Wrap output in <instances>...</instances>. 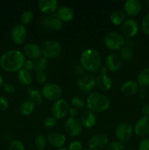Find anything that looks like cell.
Masks as SVG:
<instances>
[{
  "mask_svg": "<svg viewBox=\"0 0 149 150\" xmlns=\"http://www.w3.org/2000/svg\"><path fill=\"white\" fill-rule=\"evenodd\" d=\"M24 55L18 50H9L0 57V66L6 72H18L23 67L25 62Z\"/></svg>",
  "mask_w": 149,
  "mask_h": 150,
  "instance_id": "1",
  "label": "cell"
},
{
  "mask_svg": "<svg viewBox=\"0 0 149 150\" xmlns=\"http://www.w3.org/2000/svg\"><path fill=\"white\" fill-rule=\"evenodd\" d=\"M80 64L84 70L93 73L97 71L102 64V57L96 49L89 48L82 52L80 59Z\"/></svg>",
  "mask_w": 149,
  "mask_h": 150,
  "instance_id": "2",
  "label": "cell"
},
{
  "mask_svg": "<svg viewBox=\"0 0 149 150\" xmlns=\"http://www.w3.org/2000/svg\"><path fill=\"white\" fill-rule=\"evenodd\" d=\"M110 100L107 95L100 92H92L89 94L86 99L88 108L95 112H104L110 107Z\"/></svg>",
  "mask_w": 149,
  "mask_h": 150,
  "instance_id": "3",
  "label": "cell"
},
{
  "mask_svg": "<svg viewBox=\"0 0 149 150\" xmlns=\"http://www.w3.org/2000/svg\"><path fill=\"white\" fill-rule=\"evenodd\" d=\"M42 57L46 59H53L60 55L62 51L61 45L58 41L48 40L45 41L41 45Z\"/></svg>",
  "mask_w": 149,
  "mask_h": 150,
  "instance_id": "4",
  "label": "cell"
},
{
  "mask_svg": "<svg viewBox=\"0 0 149 150\" xmlns=\"http://www.w3.org/2000/svg\"><path fill=\"white\" fill-rule=\"evenodd\" d=\"M41 93L42 97L47 100L56 102L61 99L63 92L61 88L58 84L50 82L44 85L41 90Z\"/></svg>",
  "mask_w": 149,
  "mask_h": 150,
  "instance_id": "5",
  "label": "cell"
},
{
  "mask_svg": "<svg viewBox=\"0 0 149 150\" xmlns=\"http://www.w3.org/2000/svg\"><path fill=\"white\" fill-rule=\"evenodd\" d=\"M124 38L117 32H110L105 35L104 43L107 48L111 51L120 50L124 45Z\"/></svg>",
  "mask_w": 149,
  "mask_h": 150,
  "instance_id": "6",
  "label": "cell"
},
{
  "mask_svg": "<svg viewBox=\"0 0 149 150\" xmlns=\"http://www.w3.org/2000/svg\"><path fill=\"white\" fill-rule=\"evenodd\" d=\"M133 128L127 122H122L117 125L115 130V136L118 142L124 143L131 139L132 136Z\"/></svg>",
  "mask_w": 149,
  "mask_h": 150,
  "instance_id": "7",
  "label": "cell"
},
{
  "mask_svg": "<svg viewBox=\"0 0 149 150\" xmlns=\"http://www.w3.org/2000/svg\"><path fill=\"white\" fill-rule=\"evenodd\" d=\"M69 110L70 107L67 101L61 98L53 104L51 108V114L53 117L57 120H61L69 114Z\"/></svg>",
  "mask_w": 149,
  "mask_h": 150,
  "instance_id": "8",
  "label": "cell"
},
{
  "mask_svg": "<svg viewBox=\"0 0 149 150\" xmlns=\"http://www.w3.org/2000/svg\"><path fill=\"white\" fill-rule=\"evenodd\" d=\"M109 144V138L106 134L96 133L93 135L88 142V146L90 150H102Z\"/></svg>",
  "mask_w": 149,
  "mask_h": 150,
  "instance_id": "9",
  "label": "cell"
},
{
  "mask_svg": "<svg viewBox=\"0 0 149 150\" xmlns=\"http://www.w3.org/2000/svg\"><path fill=\"white\" fill-rule=\"evenodd\" d=\"M121 31L122 33L127 39L134 38L139 31L138 22L133 18H129L125 20V21L121 25Z\"/></svg>",
  "mask_w": 149,
  "mask_h": 150,
  "instance_id": "10",
  "label": "cell"
},
{
  "mask_svg": "<svg viewBox=\"0 0 149 150\" xmlns=\"http://www.w3.org/2000/svg\"><path fill=\"white\" fill-rule=\"evenodd\" d=\"M64 129L69 136L76 137L81 133L82 125L78 119L70 117L64 124Z\"/></svg>",
  "mask_w": 149,
  "mask_h": 150,
  "instance_id": "11",
  "label": "cell"
},
{
  "mask_svg": "<svg viewBox=\"0 0 149 150\" xmlns=\"http://www.w3.org/2000/svg\"><path fill=\"white\" fill-rule=\"evenodd\" d=\"M96 85V79L89 74L84 73L80 76L77 80V86L81 91L85 92H91Z\"/></svg>",
  "mask_w": 149,
  "mask_h": 150,
  "instance_id": "12",
  "label": "cell"
},
{
  "mask_svg": "<svg viewBox=\"0 0 149 150\" xmlns=\"http://www.w3.org/2000/svg\"><path fill=\"white\" fill-rule=\"evenodd\" d=\"M134 132L139 137H145L149 135V117L143 116L139 119L134 124Z\"/></svg>",
  "mask_w": 149,
  "mask_h": 150,
  "instance_id": "13",
  "label": "cell"
},
{
  "mask_svg": "<svg viewBox=\"0 0 149 150\" xmlns=\"http://www.w3.org/2000/svg\"><path fill=\"white\" fill-rule=\"evenodd\" d=\"M11 38L16 44H21L27 38V31L25 26L22 24H16L12 28Z\"/></svg>",
  "mask_w": 149,
  "mask_h": 150,
  "instance_id": "14",
  "label": "cell"
},
{
  "mask_svg": "<svg viewBox=\"0 0 149 150\" xmlns=\"http://www.w3.org/2000/svg\"><path fill=\"white\" fill-rule=\"evenodd\" d=\"M107 68L102 67L101 69L100 74L96 79V84L100 89L108 91L112 88V81L110 78L106 74Z\"/></svg>",
  "mask_w": 149,
  "mask_h": 150,
  "instance_id": "15",
  "label": "cell"
},
{
  "mask_svg": "<svg viewBox=\"0 0 149 150\" xmlns=\"http://www.w3.org/2000/svg\"><path fill=\"white\" fill-rule=\"evenodd\" d=\"M23 52L25 56L30 59L31 60H37L42 56L41 48L38 45L32 42L26 43L23 46Z\"/></svg>",
  "mask_w": 149,
  "mask_h": 150,
  "instance_id": "16",
  "label": "cell"
},
{
  "mask_svg": "<svg viewBox=\"0 0 149 150\" xmlns=\"http://www.w3.org/2000/svg\"><path fill=\"white\" fill-rule=\"evenodd\" d=\"M38 7L42 13L50 16L57 11L58 1L56 0H39L38 1Z\"/></svg>",
  "mask_w": 149,
  "mask_h": 150,
  "instance_id": "17",
  "label": "cell"
},
{
  "mask_svg": "<svg viewBox=\"0 0 149 150\" xmlns=\"http://www.w3.org/2000/svg\"><path fill=\"white\" fill-rule=\"evenodd\" d=\"M124 12L129 16H138L142 10V3L139 0H128L124 4Z\"/></svg>",
  "mask_w": 149,
  "mask_h": 150,
  "instance_id": "18",
  "label": "cell"
},
{
  "mask_svg": "<svg viewBox=\"0 0 149 150\" xmlns=\"http://www.w3.org/2000/svg\"><path fill=\"white\" fill-rule=\"evenodd\" d=\"M105 64L108 70L111 72H117L121 68L122 59L115 54H110L106 57Z\"/></svg>",
  "mask_w": 149,
  "mask_h": 150,
  "instance_id": "19",
  "label": "cell"
},
{
  "mask_svg": "<svg viewBox=\"0 0 149 150\" xmlns=\"http://www.w3.org/2000/svg\"><path fill=\"white\" fill-rule=\"evenodd\" d=\"M80 121L82 126L86 128H91L96 125L97 119L93 111L87 110L82 113Z\"/></svg>",
  "mask_w": 149,
  "mask_h": 150,
  "instance_id": "20",
  "label": "cell"
},
{
  "mask_svg": "<svg viewBox=\"0 0 149 150\" xmlns=\"http://www.w3.org/2000/svg\"><path fill=\"white\" fill-rule=\"evenodd\" d=\"M47 140L51 146L56 149L63 147V146L66 143L65 136L58 132H52V133H49Z\"/></svg>",
  "mask_w": 149,
  "mask_h": 150,
  "instance_id": "21",
  "label": "cell"
},
{
  "mask_svg": "<svg viewBox=\"0 0 149 150\" xmlns=\"http://www.w3.org/2000/svg\"><path fill=\"white\" fill-rule=\"evenodd\" d=\"M139 91V85L137 82L133 80H129L124 82L121 86V92L124 95L131 97L135 95Z\"/></svg>",
  "mask_w": 149,
  "mask_h": 150,
  "instance_id": "22",
  "label": "cell"
},
{
  "mask_svg": "<svg viewBox=\"0 0 149 150\" xmlns=\"http://www.w3.org/2000/svg\"><path fill=\"white\" fill-rule=\"evenodd\" d=\"M56 16L62 22H69L74 18V13L70 7L63 6L57 10Z\"/></svg>",
  "mask_w": 149,
  "mask_h": 150,
  "instance_id": "23",
  "label": "cell"
},
{
  "mask_svg": "<svg viewBox=\"0 0 149 150\" xmlns=\"http://www.w3.org/2000/svg\"><path fill=\"white\" fill-rule=\"evenodd\" d=\"M18 80L23 86H29L32 83V76L30 72L22 68L18 72Z\"/></svg>",
  "mask_w": 149,
  "mask_h": 150,
  "instance_id": "24",
  "label": "cell"
},
{
  "mask_svg": "<svg viewBox=\"0 0 149 150\" xmlns=\"http://www.w3.org/2000/svg\"><path fill=\"white\" fill-rule=\"evenodd\" d=\"M137 82L139 86L142 87L149 86V67L143 69L137 76Z\"/></svg>",
  "mask_w": 149,
  "mask_h": 150,
  "instance_id": "25",
  "label": "cell"
},
{
  "mask_svg": "<svg viewBox=\"0 0 149 150\" xmlns=\"http://www.w3.org/2000/svg\"><path fill=\"white\" fill-rule=\"evenodd\" d=\"M35 108V104L30 100H25L20 105V114L24 116H29L34 112Z\"/></svg>",
  "mask_w": 149,
  "mask_h": 150,
  "instance_id": "26",
  "label": "cell"
},
{
  "mask_svg": "<svg viewBox=\"0 0 149 150\" xmlns=\"http://www.w3.org/2000/svg\"><path fill=\"white\" fill-rule=\"evenodd\" d=\"M125 13L121 10H115V11L112 12L110 17L111 23L115 26H118L121 24L122 25L123 23L125 21Z\"/></svg>",
  "mask_w": 149,
  "mask_h": 150,
  "instance_id": "27",
  "label": "cell"
},
{
  "mask_svg": "<svg viewBox=\"0 0 149 150\" xmlns=\"http://www.w3.org/2000/svg\"><path fill=\"white\" fill-rule=\"evenodd\" d=\"M27 91L29 94V100H32L35 105H40L42 101V95L40 91L33 88H29Z\"/></svg>",
  "mask_w": 149,
  "mask_h": 150,
  "instance_id": "28",
  "label": "cell"
},
{
  "mask_svg": "<svg viewBox=\"0 0 149 150\" xmlns=\"http://www.w3.org/2000/svg\"><path fill=\"white\" fill-rule=\"evenodd\" d=\"M134 55V52L133 48L127 47L126 45H124L122 48L120 49V54L119 57L121 59L124 61H131L133 59Z\"/></svg>",
  "mask_w": 149,
  "mask_h": 150,
  "instance_id": "29",
  "label": "cell"
},
{
  "mask_svg": "<svg viewBox=\"0 0 149 150\" xmlns=\"http://www.w3.org/2000/svg\"><path fill=\"white\" fill-rule=\"evenodd\" d=\"M34 17V13L32 10H25V11H23L22 13L21 16H20V22H21V24L23 25V26L29 24V23H30L33 21Z\"/></svg>",
  "mask_w": 149,
  "mask_h": 150,
  "instance_id": "30",
  "label": "cell"
},
{
  "mask_svg": "<svg viewBox=\"0 0 149 150\" xmlns=\"http://www.w3.org/2000/svg\"><path fill=\"white\" fill-rule=\"evenodd\" d=\"M47 66H48V59L41 57L34 62V70H36V72L45 71V69L47 68Z\"/></svg>",
  "mask_w": 149,
  "mask_h": 150,
  "instance_id": "31",
  "label": "cell"
},
{
  "mask_svg": "<svg viewBox=\"0 0 149 150\" xmlns=\"http://www.w3.org/2000/svg\"><path fill=\"white\" fill-rule=\"evenodd\" d=\"M47 139L44 135L39 134L35 137L34 145L37 149H45L47 144Z\"/></svg>",
  "mask_w": 149,
  "mask_h": 150,
  "instance_id": "32",
  "label": "cell"
},
{
  "mask_svg": "<svg viewBox=\"0 0 149 150\" xmlns=\"http://www.w3.org/2000/svg\"><path fill=\"white\" fill-rule=\"evenodd\" d=\"M63 26V22L60 19L56 16H51V26L50 29H52L53 31H59L61 30Z\"/></svg>",
  "mask_w": 149,
  "mask_h": 150,
  "instance_id": "33",
  "label": "cell"
},
{
  "mask_svg": "<svg viewBox=\"0 0 149 150\" xmlns=\"http://www.w3.org/2000/svg\"><path fill=\"white\" fill-rule=\"evenodd\" d=\"M8 150H25V146L21 141L18 139H14L10 142Z\"/></svg>",
  "mask_w": 149,
  "mask_h": 150,
  "instance_id": "34",
  "label": "cell"
},
{
  "mask_svg": "<svg viewBox=\"0 0 149 150\" xmlns=\"http://www.w3.org/2000/svg\"><path fill=\"white\" fill-rule=\"evenodd\" d=\"M57 125V120L54 118L53 116L51 117H48L47 118L45 119L43 122V126L45 128L48 129V130H51V129L54 128Z\"/></svg>",
  "mask_w": 149,
  "mask_h": 150,
  "instance_id": "35",
  "label": "cell"
},
{
  "mask_svg": "<svg viewBox=\"0 0 149 150\" xmlns=\"http://www.w3.org/2000/svg\"><path fill=\"white\" fill-rule=\"evenodd\" d=\"M106 150H124V146L121 142L115 141L108 144L106 146Z\"/></svg>",
  "mask_w": 149,
  "mask_h": 150,
  "instance_id": "36",
  "label": "cell"
},
{
  "mask_svg": "<svg viewBox=\"0 0 149 150\" xmlns=\"http://www.w3.org/2000/svg\"><path fill=\"white\" fill-rule=\"evenodd\" d=\"M142 30L145 35H149V13L143 17L141 23Z\"/></svg>",
  "mask_w": 149,
  "mask_h": 150,
  "instance_id": "37",
  "label": "cell"
},
{
  "mask_svg": "<svg viewBox=\"0 0 149 150\" xmlns=\"http://www.w3.org/2000/svg\"><path fill=\"white\" fill-rule=\"evenodd\" d=\"M71 103L76 108H83L86 105L85 101L80 97H74V98H72L71 100Z\"/></svg>",
  "mask_w": 149,
  "mask_h": 150,
  "instance_id": "38",
  "label": "cell"
},
{
  "mask_svg": "<svg viewBox=\"0 0 149 150\" xmlns=\"http://www.w3.org/2000/svg\"><path fill=\"white\" fill-rule=\"evenodd\" d=\"M36 80L39 83H45L47 81V74L45 71L36 72Z\"/></svg>",
  "mask_w": 149,
  "mask_h": 150,
  "instance_id": "39",
  "label": "cell"
},
{
  "mask_svg": "<svg viewBox=\"0 0 149 150\" xmlns=\"http://www.w3.org/2000/svg\"><path fill=\"white\" fill-rule=\"evenodd\" d=\"M68 150H82L83 149V145L82 143L79 141H73L72 142L69 144Z\"/></svg>",
  "mask_w": 149,
  "mask_h": 150,
  "instance_id": "40",
  "label": "cell"
},
{
  "mask_svg": "<svg viewBox=\"0 0 149 150\" xmlns=\"http://www.w3.org/2000/svg\"><path fill=\"white\" fill-rule=\"evenodd\" d=\"M9 101L5 97L0 95V111H4L8 108Z\"/></svg>",
  "mask_w": 149,
  "mask_h": 150,
  "instance_id": "41",
  "label": "cell"
},
{
  "mask_svg": "<svg viewBox=\"0 0 149 150\" xmlns=\"http://www.w3.org/2000/svg\"><path fill=\"white\" fill-rule=\"evenodd\" d=\"M51 16H45L42 17V19L40 21L41 25L43 26L45 29H50V26H51Z\"/></svg>",
  "mask_w": 149,
  "mask_h": 150,
  "instance_id": "42",
  "label": "cell"
},
{
  "mask_svg": "<svg viewBox=\"0 0 149 150\" xmlns=\"http://www.w3.org/2000/svg\"><path fill=\"white\" fill-rule=\"evenodd\" d=\"M139 150H149V138H144L140 141L138 146Z\"/></svg>",
  "mask_w": 149,
  "mask_h": 150,
  "instance_id": "43",
  "label": "cell"
},
{
  "mask_svg": "<svg viewBox=\"0 0 149 150\" xmlns=\"http://www.w3.org/2000/svg\"><path fill=\"white\" fill-rule=\"evenodd\" d=\"M3 89L5 92L9 94H13L15 92V87L11 83H4L3 84Z\"/></svg>",
  "mask_w": 149,
  "mask_h": 150,
  "instance_id": "44",
  "label": "cell"
},
{
  "mask_svg": "<svg viewBox=\"0 0 149 150\" xmlns=\"http://www.w3.org/2000/svg\"><path fill=\"white\" fill-rule=\"evenodd\" d=\"M23 68L29 72L32 71V70L34 69V62L31 59L26 60V61H25Z\"/></svg>",
  "mask_w": 149,
  "mask_h": 150,
  "instance_id": "45",
  "label": "cell"
},
{
  "mask_svg": "<svg viewBox=\"0 0 149 150\" xmlns=\"http://www.w3.org/2000/svg\"><path fill=\"white\" fill-rule=\"evenodd\" d=\"M74 73L77 76H80L84 74V69L81 66L80 64H76L74 67Z\"/></svg>",
  "mask_w": 149,
  "mask_h": 150,
  "instance_id": "46",
  "label": "cell"
},
{
  "mask_svg": "<svg viewBox=\"0 0 149 150\" xmlns=\"http://www.w3.org/2000/svg\"><path fill=\"white\" fill-rule=\"evenodd\" d=\"M69 114H70L71 118H77V116L78 114V111L76 108L73 107V108H70L69 110Z\"/></svg>",
  "mask_w": 149,
  "mask_h": 150,
  "instance_id": "47",
  "label": "cell"
},
{
  "mask_svg": "<svg viewBox=\"0 0 149 150\" xmlns=\"http://www.w3.org/2000/svg\"><path fill=\"white\" fill-rule=\"evenodd\" d=\"M142 114L144 117H149V103H145L142 108Z\"/></svg>",
  "mask_w": 149,
  "mask_h": 150,
  "instance_id": "48",
  "label": "cell"
},
{
  "mask_svg": "<svg viewBox=\"0 0 149 150\" xmlns=\"http://www.w3.org/2000/svg\"><path fill=\"white\" fill-rule=\"evenodd\" d=\"M124 45L127 47H129V48H133L134 46V41L131 40V39H127L124 40Z\"/></svg>",
  "mask_w": 149,
  "mask_h": 150,
  "instance_id": "49",
  "label": "cell"
},
{
  "mask_svg": "<svg viewBox=\"0 0 149 150\" xmlns=\"http://www.w3.org/2000/svg\"><path fill=\"white\" fill-rule=\"evenodd\" d=\"M147 94H148V92L147 90H146L145 88L143 87L140 90V92H139V95H140V97L141 98H145L146 97H147Z\"/></svg>",
  "mask_w": 149,
  "mask_h": 150,
  "instance_id": "50",
  "label": "cell"
},
{
  "mask_svg": "<svg viewBox=\"0 0 149 150\" xmlns=\"http://www.w3.org/2000/svg\"><path fill=\"white\" fill-rule=\"evenodd\" d=\"M4 83V79L3 78V76L1 75H0V86H3V84Z\"/></svg>",
  "mask_w": 149,
  "mask_h": 150,
  "instance_id": "51",
  "label": "cell"
},
{
  "mask_svg": "<svg viewBox=\"0 0 149 150\" xmlns=\"http://www.w3.org/2000/svg\"><path fill=\"white\" fill-rule=\"evenodd\" d=\"M56 150H68L67 149V148H64V147H61V148H59V149H56Z\"/></svg>",
  "mask_w": 149,
  "mask_h": 150,
  "instance_id": "52",
  "label": "cell"
},
{
  "mask_svg": "<svg viewBox=\"0 0 149 150\" xmlns=\"http://www.w3.org/2000/svg\"><path fill=\"white\" fill-rule=\"evenodd\" d=\"M82 150H90V149H83Z\"/></svg>",
  "mask_w": 149,
  "mask_h": 150,
  "instance_id": "53",
  "label": "cell"
},
{
  "mask_svg": "<svg viewBox=\"0 0 149 150\" xmlns=\"http://www.w3.org/2000/svg\"><path fill=\"white\" fill-rule=\"evenodd\" d=\"M127 150H134V149H127Z\"/></svg>",
  "mask_w": 149,
  "mask_h": 150,
  "instance_id": "54",
  "label": "cell"
},
{
  "mask_svg": "<svg viewBox=\"0 0 149 150\" xmlns=\"http://www.w3.org/2000/svg\"><path fill=\"white\" fill-rule=\"evenodd\" d=\"M148 7H149V1H148Z\"/></svg>",
  "mask_w": 149,
  "mask_h": 150,
  "instance_id": "55",
  "label": "cell"
},
{
  "mask_svg": "<svg viewBox=\"0 0 149 150\" xmlns=\"http://www.w3.org/2000/svg\"><path fill=\"white\" fill-rule=\"evenodd\" d=\"M37 150H45V149H37Z\"/></svg>",
  "mask_w": 149,
  "mask_h": 150,
  "instance_id": "56",
  "label": "cell"
}]
</instances>
